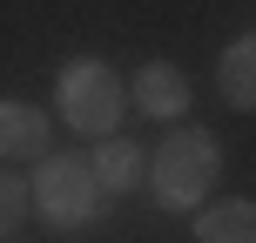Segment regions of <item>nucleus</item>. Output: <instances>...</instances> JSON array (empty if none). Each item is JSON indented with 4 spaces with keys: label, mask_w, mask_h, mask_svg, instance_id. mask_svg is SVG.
Instances as JSON below:
<instances>
[{
    "label": "nucleus",
    "mask_w": 256,
    "mask_h": 243,
    "mask_svg": "<svg viewBox=\"0 0 256 243\" xmlns=\"http://www.w3.org/2000/svg\"><path fill=\"white\" fill-rule=\"evenodd\" d=\"M216 176H222V142L209 135V128L182 122L162 135V149L148 155V189L162 209H196L216 196Z\"/></svg>",
    "instance_id": "obj_1"
},
{
    "label": "nucleus",
    "mask_w": 256,
    "mask_h": 243,
    "mask_svg": "<svg viewBox=\"0 0 256 243\" xmlns=\"http://www.w3.org/2000/svg\"><path fill=\"white\" fill-rule=\"evenodd\" d=\"M54 102H61V122L74 128V135H115L122 108H128V88L122 75L108 61H94V54H74V61L61 68V81H54Z\"/></svg>",
    "instance_id": "obj_2"
},
{
    "label": "nucleus",
    "mask_w": 256,
    "mask_h": 243,
    "mask_svg": "<svg viewBox=\"0 0 256 243\" xmlns=\"http://www.w3.org/2000/svg\"><path fill=\"white\" fill-rule=\"evenodd\" d=\"M27 196H34V209L54 223V230H88V223L102 216V203H108L102 182L88 176V155H40Z\"/></svg>",
    "instance_id": "obj_3"
},
{
    "label": "nucleus",
    "mask_w": 256,
    "mask_h": 243,
    "mask_svg": "<svg viewBox=\"0 0 256 243\" xmlns=\"http://www.w3.org/2000/svg\"><path fill=\"white\" fill-rule=\"evenodd\" d=\"M128 102H135L148 122H182V115H189V102H196V88H189V75H182L176 61H148V68H135Z\"/></svg>",
    "instance_id": "obj_4"
},
{
    "label": "nucleus",
    "mask_w": 256,
    "mask_h": 243,
    "mask_svg": "<svg viewBox=\"0 0 256 243\" xmlns=\"http://www.w3.org/2000/svg\"><path fill=\"white\" fill-rule=\"evenodd\" d=\"M88 176L102 182V196H128V189L148 182V149L128 142V135H102L94 155H88Z\"/></svg>",
    "instance_id": "obj_5"
},
{
    "label": "nucleus",
    "mask_w": 256,
    "mask_h": 243,
    "mask_svg": "<svg viewBox=\"0 0 256 243\" xmlns=\"http://www.w3.org/2000/svg\"><path fill=\"white\" fill-rule=\"evenodd\" d=\"M48 135H54L48 108L0 102V162H40V155H48Z\"/></svg>",
    "instance_id": "obj_6"
},
{
    "label": "nucleus",
    "mask_w": 256,
    "mask_h": 243,
    "mask_svg": "<svg viewBox=\"0 0 256 243\" xmlns=\"http://www.w3.org/2000/svg\"><path fill=\"white\" fill-rule=\"evenodd\" d=\"M196 243H256V203L250 196H222V203H196Z\"/></svg>",
    "instance_id": "obj_7"
},
{
    "label": "nucleus",
    "mask_w": 256,
    "mask_h": 243,
    "mask_svg": "<svg viewBox=\"0 0 256 243\" xmlns=\"http://www.w3.org/2000/svg\"><path fill=\"white\" fill-rule=\"evenodd\" d=\"M216 81H222V102H230L236 115H250V108H256V41H250V34H236L230 48H222Z\"/></svg>",
    "instance_id": "obj_8"
},
{
    "label": "nucleus",
    "mask_w": 256,
    "mask_h": 243,
    "mask_svg": "<svg viewBox=\"0 0 256 243\" xmlns=\"http://www.w3.org/2000/svg\"><path fill=\"white\" fill-rule=\"evenodd\" d=\"M27 216H34V196H27V176H0V243H7V230H20Z\"/></svg>",
    "instance_id": "obj_9"
}]
</instances>
